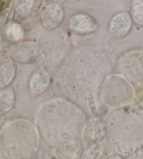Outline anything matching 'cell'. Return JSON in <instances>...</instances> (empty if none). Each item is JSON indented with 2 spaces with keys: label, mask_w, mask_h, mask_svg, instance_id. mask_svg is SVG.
Wrapping results in <instances>:
<instances>
[{
  "label": "cell",
  "mask_w": 143,
  "mask_h": 159,
  "mask_svg": "<svg viewBox=\"0 0 143 159\" xmlns=\"http://www.w3.org/2000/svg\"><path fill=\"white\" fill-rule=\"evenodd\" d=\"M106 134L105 125L99 119H90L86 123L81 131V141L83 145L90 147L91 145L102 142Z\"/></svg>",
  "instance_id": "obj_1"
},
{
  "label": "cell",
  "mask_w": 143,
  "mask_h": 159,
  "mask_svg": "<svg viewBox=\"0 0 143 159\" xmlns=\"http://www.w3.org/2000/svg\"><path fill=\"white\" fill-rule=\"evenodd\" d=\"M68 26L71 30L78 34H90L98 30V24L90 15L79 13L72 15L69 22Z\"/></svg>",
  "instance_id": "obj_2"
},
{
  "label": "cell",
  "mask_w": 143,
  "mask_h": 159,
  "mask_svg": "<svg viewBox=\"0 0 143 159\" xmlns=\"http://www.w3.org/2000/svg\"><path fill=\"white\" fill-rule=\"evenodd\" d=\"M132 26L131 16L123 12L114 15L109 25V32L114 39H121L129 34Z\"/></svg>",
  "instance_id": "obj_3"
},
{
  "label": "cell",
  "mask_w": 143,
  "mask_h": 159,
  "mask_svg": "<svg viewBox=\"0 0 143 159\" xmlns=\"http://www.w3.org/2000/svg\"><path fill=\"white\" fill-rule=\"evenodd\" d=\"M64 19V11L60 5L52 3L42 9L41 20L44 26L48 29H55L60 25Z\"/></svg>",
  "instance_id": "obj_4"
},
{
  "label": "cell",
  "mask_w": 143,
  "mask_h": 159,
  "mask_svg": "<svg viewBox=\"0 0 143 159\" xmlns=\"http://www.w3.org/2000/svg\"><path fill=\"white\" fill-rule=\"evenodd\" d=\"M11 56L17 61L30 63L35 60L38 56V47L35 42L27 41L17 44L10 50Z\"/></svg>",
  "instance_id": "obj_5"
},
{
  "label": "cell",
  "mask_w": 143,
  "mask_h": 159,
  "mask_svg": "<svg viewBox=\"0 0 143 159\" xmlns=\"http://www.w3.org/2000/svg\"><path fill=\"white\" fill-rule=\"evenodd\" d=\"M49 74L44 68L37 70L30 80V89L31 93L34 95L42 94L49 87Z\"/></svg>",
  "instance_id": "obj_6"
},
{
  "label": "cell",
  "mask_w": 143,
  "mask_h": 159,
  "mask_svg": "<svg viewBox=\"0 0 143 159\" xmlns=\"http://www.w3.org/2000/svg\"><path fill=\"white\" fill-rule=\"evenodd\" d=\"M58 154L64 159H81L84 153L81 139L65 142L58 148Z\"/></svg>",
  "instance_id": "obj_7"
},
{
  "label": "cell",
  "mask_w": 143,
  "mask_h": 159,
  "mask_svg": "<svg viewBox=\"0 0 143 159\" xmlns=\"http://www.w3.org/2000/svg\"><path fill=\"white\" fill-rule=\"evenodd\" d=\"M14 94L12 89H3L0 91V115H5L13 108Z\"/></svg>",
  "instance_id": "obj_8"
},
{
  "label": "cell",
  "mask_w": 143,
  "mask_h": 159,
  "mask_svg": "<svg viewBox=\"0 0 143 159\" xmlns=\"http://www.w3.org/2000/svg\"><path fill=\"white\" fill-rule=\"evenodd\" d=\"M106 152V145L103 142L90 146L84 151L81 159H103V155Z\"/></svg>",
  "instance_id": "obj_9"
},
{
  "label": "cell",
  "mask_w": 143,
  "mask_h": 159,
  "mask_svg": "<svg viewBox=\"0 0 143 159\" xmlns=\"http://www.w3.org/2000/svg\"><path fill=\"white\" fill-rule=\"evenodd\" d=\"M15 68L12 64H5L0 66V88H4L14 79Z\"/></svg>",
  "instance_id": "obj_10"
},
{
  "label": "cell",
  "mask_w": 143,
  "mask_h": 159,
  "mask_svg": "<svg viewBox=\"0 0 143 159\" xmlns=\"http://www.w3.org/2000/svg\"><path fill=\"white\" fill-rule=\"evenodd\" d=\"M131 16L139 25L143 26V1L133 2Z\"/></svg>",
  "instance_id": "obj_11"
},
{
  "label": "cell",
  "mask_w": 143,
  "mask_h": 159,
  "mask_svg": "<svg viewBox=\"0 0 143 159\" xmlns=\"http://www.w3.org/2000/svg\"><path fill=\"white\" fill-rule=\"evenodd\" d=\"M8 34H9V36L11 37L12 39L17 40V39H20L21 37H22L23 32H22V29H21L19 25L14 24V25H12L9 28V30H8Z\"/></svg>",
  "instance_id": "obj_12"
},
{
  "label": "cell",
  "mask_w": 143,
  "mask_h": 159,
  "mask_svg": "<svg viewBox=\"0 0 143 159\" xmlns=\"http://www.w3.org/2000/svg\"><path fill=\"white\" fill-rule=\"evenodd\" d=\"M105 159H126V158H124L123 157H122L121 155H119V154H113V155L108 156L107 158H105Z\"/></svg>",
  "instance_id": "obj_13"
}]
</instances>
